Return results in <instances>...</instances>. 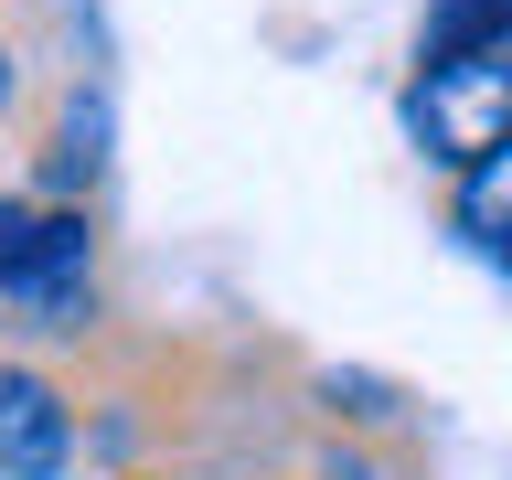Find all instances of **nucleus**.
<instances>
[{"label": "nucleus", "instance_id": "obj_1", "mask_svg": "<svg viewBox=\"0 0 512 480\" xmlns=\"http://www.w3.org/2000/svg\"><path fill=\"white\" fill-rule=\"evenodd\" d=\"M107 203H32L0 224V342L86 352L107 331Z\"/></svg>", "mask_w": 512, "mask_h": 480}, {"label": "nucleus", "instance_id": "obj_2", "mask_svg": "<svg viewBox=\"0 0 512 480\" xmlns=\"http://www.w3.org/2000/svg\"><path fill=\"white\" fill-rule=\"evenodd\" d=\"M22 192L32 203H107V171H118V96L96 64H54L22 107Z\"/></svg>", "mask_w": 512, "mask_h": 480}, {"label": "nucleus", "instance_id": "obj_3", "mask_svg": "<svg viewBox=\"0 0 512 480\" xmlns=\"http://www.w3.org/2000/svg\"><path fill=\"white\" fill-rule=\"evenodd\" d=\"M406 139L427 171H470L480 150H502L512 139V32L406 64Z\"/></svg>", "mask_w": 512, "mask_h": 480}, {"label": "nucleus", "instance_id": "obj_4", "mask_svg": "<svg viewBox=\"0 0 512 480\" xmlns=\"http://www.w3.org/2000/svg\"><path fill=\"white\" fill-rule=\"evenodd\" d=\"M0 480H75V363L0 342Z\"/></svg>", "mask_w": 512, "mask_h": 480}, {"label": "nucleus", "instance_id": "obj_5", "mask_svg": "<svg viewBox=\"0 0 512 480\" xmlns=\"http://www.w3.org/2000/svg\"><path fill=\"white\" fill-rule=\"evenodd\" d=\"M299 406L320 427H342V438H416V395L395 374H352V363H320L299 374Z\"/></svg>", "mask_w": 512, "mask_h": 480}, {"label": "nucleus", "instance_id": "obj_6", "mask_svg": "<svg viewBox=\"0 0 512 480\" xmlns=\"http://www.w3.org/2000/svg\"><path fill=\"white\" fill-rule=\"evenodd\" d=\"M448 224L512 278V139H502V150H480L470 171H448Z\"/></svg>", "mask_w": 512, "mask_h": 480}, {"label": "nucleus", "instance_id": "obj_7", "mask_svg": "<svg viewBox=\"0 0 512 480\" xmlns=\"http://www.w3.org/2000/svg\"><path fill=\"white\" fill-rule=\"evenodd\" d=\"M43 75H54V64L32 54V32L11 22V0H0V139L22 128V107H32V86H43Z\"/></svg>", "mask_w": 512, "mask_h": 480}, {"label": "nucleus", "instance_id": "obj_8", "mask_svg": "<svg viewBox=\"0 0 512 480\" xmlns=\"http://www.w3.org/2000/svg\"><path fill=\"white\" fill-rule=\"evenodd\" d=\"M150 480H214V470H150Z\"/></svg>", "mask_w": 512, "mask_h": 480}, {"label": "nucleus", "instance_id": "obj_9", "mask_svg": "<svg viewBox=\"0 0 512 480\" xmlns=\"http://www.w3.org/2000/svg\"><path fill=\"white\" fill-rule=\"evenodd\" d=\"M11 214H22V192H0V224H11Z\"/></svg>", "mask_w": 512, "mask_h": 480}]
</instances>
